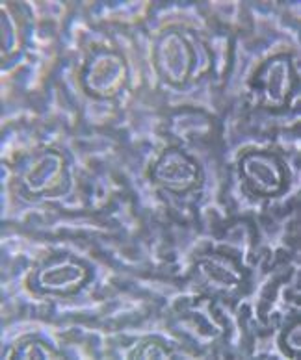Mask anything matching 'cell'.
Segmentation results:
<instances>
[{
    "label": "cell",
    "instance_id": "obj_1",
    "mask_svg": "<svg viewBox=\"0 0 301 360\" xmlns=\"http://www.w3.org/2000/svg\"><path fill=\"white\" fill-rule=\"evenodd\" d=\"M296 71L288 54H277L264 62L251 82L255 103L266 110L286 108L296 93Z\"/></svg>",
    "mask_w": 301,
    "mask_h": 360
},
{
    "label": "cell",
    "instance_id": "obj_2",
    "mask_svg": "<svg viewBox=\"0 0 301 360\" xmlns=\"http://www.w3.org/2000/svg\"><path fill=\"white\" fill-rule=\"evenodd\" d=\"M155 65L167 82L182 86L198 71V51L184 34L167 30L155 46Z\"/></svg>",
    "mask_w": 301,
    "mask_h": 360
},
{
    "label": "cell",
    "instance_id": "obj_3",
    "mask_svg": "<svg viewBox=\"0 0 301 360\" xmlns=\"http://www.w3.org/2000/svg\"><path fill=\"white\" fill-rule=\"evenodd\" d=\"M127 80V63L121 54L108 49L95 51L84 65L82 82L89 95L110 98L117 95Z\"/></svg>",
    "mask_w": 301,
    "mask_h": 360
},
{
    "label": "cell",
    "instance_id": "obj_4",
    "mask_svg": "<svg viewBox=\"0 0 301 360\" xmlns=\"http://www.w3.org/2000/svg\"><path fill=\"white\" fill-rule=\"evenodd\" d=\"M240 175L253 193L277 195L286 184V169L281 158L270 150H251L240 160Z\"/></svg>",
    "mask_w": 301,
    "mask_h": 360
},
{
    "label": "cell",
    "instance_id": "obj_5",
    "mask_svg": "<svg viewBox=\"0 0 301 360\" xmlns=\"http://www.w3.org/2000/svg\"><path fill=\"white\" fill-rule=\"evenodd\" d=\"M65 180V160L56 150H39L26 160L21 169V184L34 197L52 195Z\"/></svg>",
    "mask_w": 301,
    "mask_h": 360
},
{
    "label": "cell",
    "instance_id": "obj_6",
    "mask_svg": "<svg viewBox=\"0 0 301 360\" xmlns=\"http://www.w3.org/2000/svg\"><path fill=\"white\" fill-rule=\"evenodd\" d=\"M89 271L80 260L60 255L43 264L34 275V286L45 293L68 295L80 290L88 283Z\"/></svg>",
    "mask_w": 301,
    "mask_h": 360
},
{
    "label": "cell",
    "instance_id": "obj_7",
    "mask_svg": "<svg viewBox=\"0 0 301 360\" xmlns=\"http://www.w3.org/2000/svg\"><path fill=\"white\" fill-rule=\"evenodd\" d=\"M150 176L164 190L182 195L196 188L199 180V167L192 156L182 153L181 149H167L156 160Z\"/></svg>",
    "mask_w": 301,
    "mask_h": 360
},
{
    "label": "cell",
    "instance_id": "obj_8",
    "mask_svg": "<svg viewBox=\"0 0 301 360\" xmlns=\"http://www.w3.org/2000/svg\"><path fill=\"white\" fill-rule=\"evenodd\" d=\"M193 271L199 283L212 293L231 295L238 292L240 286L244 284V271L238 262L219 252L199 258Z\"/></svg>",
    "mask_w": 301,
    "mask_h": 360
},
{
    "label": "cell",
    "instance_id": "obj_9",
    "mask_svg": "<svg viewBox=\"0 0 301 360\" xmlns=\"http://www.w3.org/2000/svg\"><path fill=\"white\" fill-rule=\"evenodd\" d=\"M13 356L15 359H60V353L41 340L28 338L17 345Z\"/></svg>",
    "mask_w": 301,
    "mask_h": 360
},
{
    "label": "cell",
    "instance_id": "obj_10",
    "mask_svg": "<svg viewBox=\"0 0 301 360\" xmlns=\"http://www.w3.org/2000/svg\"><path fill=\"white\" fill-rule=\"evenodd\" d=\"M19 28H17L15 19L10 13H2V51L4 56H10L19 49Z\"/></svg>",
    "mask_w": 301,
    "mask_h": 360
},
{
    "label": "cell",
    "instance_id": "obj_11",
    "mask_svg": "<svg viewBox=\"0 0 301 360\" xmlns=\"http://www.w3.org/2000/svg\"><path fill=\"white\" fill-rule=\"evenodd\" d=\"M132 356H136V359H169L172 353H169V349H167L162 342L146 340V342H141V344L132 351Z\"/></svg>",
    "mask_w": 301,
    "mask_h": 360
},
{
    "label": "cell",
    "instance_id": "obj_12",
    "mask_svg": "<svg viewBox=\"0 0 301 360\" xmlns=\"http://www.w3.org/2000/svg\"><path fill=\"white\" fill-rule=\"evenodd\" d=\"M283 342V349H286V353L290 356H296L301 349V325L300 321H294V323L285 330V335L281 338Z\"/></svg>",
    "mask_w": 301,
    "mask_h": 360
}]
</instances>
